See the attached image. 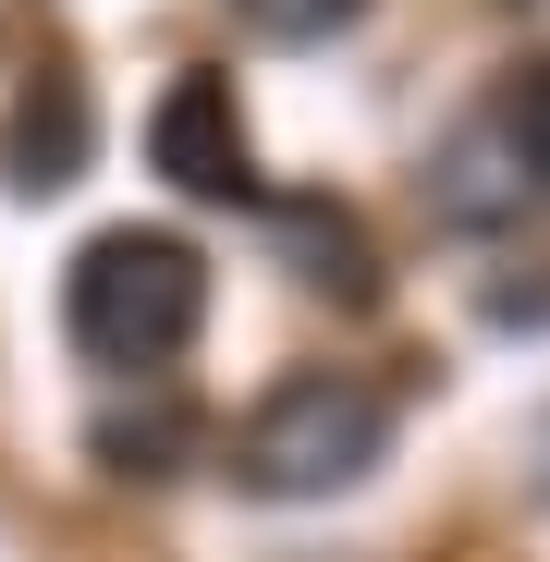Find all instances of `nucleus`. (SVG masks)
<instances>
[{
	"mask_svg": "<svg viewBox=\"0 0 550 562\" xmlns=\"http://www.w3.org/2000/svg\"><path fill=\"white\" fill-rule=\"evenodd\" d=\"M233 13H245V37H269V49H330L367 0H233Z\"/></svg>",
	"mask_w": 550,
	"mask_h": 562,
	"instance_id": "obj_9",
	"label": "nucleus"
},
{
	"mask_svg": "<svg viewBox=\"0 0 550 562\" xmlns=\"http://www.w3.org/2000/svg\"><path fill=\"white\" fill-rule=\"evenodd\" d=\"M86 147H99V99H86L74 74H37L25 99L0 111V183H13V196H61L86 171Z\"/></svg>",
	"mask_w": 550,
	"mask_h": 562,
	"instance_id": "obj_4",
	"label": "nucleus"
},
{
	"mask_svg": "<svg viewBox=\"0 0 550 562\" xmlns=\"http://www.w3.org/2000/svg\"><path fill=\"white\" fill-rule=\"evenodd\" d=\"M538 452H550V428H538Z\"/></svg>",
	"mask_w": 550,
	"mask_h": 562,
	"instance_id": "obj_10",
	"label": "nucleus"
},
{
	"mask_svg": "<svg viewBox=\"0 0 550 562\" xmlns=\"http://www.w3.org/2000/svg\"><path fill=\"white\" fill-rule=\"evenodd\" d=\"M209 318V257L183 233H99L74 269H61V330L86 367H123V380H147V367H171L183 342H197Z\"/></svg>",
	"mask_w": 550,
	"mask_h": 562,
	"instance_id": "obj_1",
	"label": "nucleus"
},
{
	"mask_svg": "<svg viewBox=\"0 0 550 562\" xmlns=\"http://www.w3.org/2000/svg\"><path fill=\"white\" fill-rule=\"evenodd\" d=\"M86 452H99L111 477H183V464L209 452V416L183 392H135V404H111L99 428H86Z\"/></svg>",
	"mask_w": 550,
	"mask_h": 562,
	"instance_id": "obj_5",
	"label": "nucleus"
},
{
	"mask_svg": "<svg viewBox=\"0 0 550 562\" xmlns=\"http://www.w3.org/2000/svg\"><path fill=\"white\" fill-rule=\"evenodd\" d=\"M440 209L465 221V233H490V221H514L526 209V171L502 159V135H490V111L452 135V159H440Z\"/></svg>",
	"mask_w": 550,
	"mask_h": 562,
	"instance_id": "obj_7",
	"label": "nucleus"
},
{
	"mask_svg": "<svg viewBox=\"0 0 550 562\" xmlns=\"http://www.w3.org/2000/svg\"><path fill=\"white\" fill-rule=\"evenodd\" d=\"M282 245H294V269L318 281V294L380 306V257H367V221H355V209H330V196H282Z\"/></svg>",
	"mask_w": 550,
	"mask_h": 562,
	"instance_id": "obj_6",
	"label": "nucleus"
},
{
	"mask_svg": "<svg viewBox=\"0 0 550 562\" xmlns=\"http://www.w3.org/2000/svg\"><path fill=\"white\" fill-rule=\"evenodd\" d=\"M490 135H502V159L526 171V196L550 209V61L502 74V99H490Z\"/></svg>",
	"mask_w": 550,
	"mask_h": 562,
	"instance_id": "obj_8",
	"label": "nucleus"
},
{
	"mask_svg": "<svg viewBox=\"0 0 550 562\" xmlns=\"http://www.w3.org/2000/svg\"><path fill=\"white\" fill-rule=\"evenodd\" d=\"M147 159L171 196H209V209H245L257 196V147H245V111H233V74H171L159 111H147Z\"/></svg>",
	"mask_w": 550,
	"mask_h": 562,
	"instance_id": "obj_3",
	"label": "nucleus"
},
{
	"mask_svg": "<svg viewBox=\"0 0 550 562\" xmlns=\"http://www.w3.org/2000/svg\"><path fill=\"white\" fill-rule=\"evenodd\" d=\"M380 440H392V404L367 380L294 367V380L233 428V490H257V502H330V490H355L367 464H380Z\"/></svg>",
	"mask_w": 550,
	"mask_h": 562,
	"instance_id": "obj_2",
	"label": "nucleus"
}]
</instances>
